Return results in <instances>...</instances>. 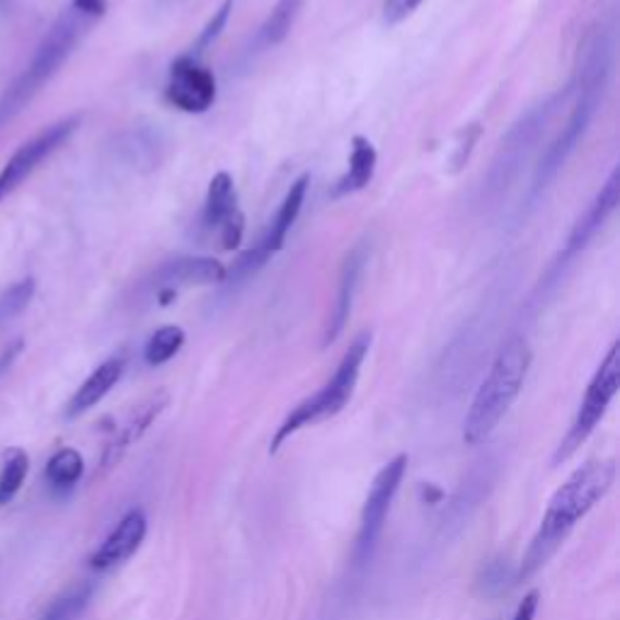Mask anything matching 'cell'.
I'll return each mask as SVG.
<instances>
[{"mask_svg": "<svg viewBox=\"0 0 620 620\" xmlns=\"http://www.w3.org/2000/svg\"><path fill=\"white\" fill-rule=\"evenodd\" d=\"M308 182H311V175H301L296 182L291 185V189L283 197V202L279 204L275 218H271V224L267 226L265 236L260 238V243L252 248L255 252L260 265L265 267L267 262L277 255V252L283 248V240H287L289 230L296 224V218L303 208V202H306V192H308Z\"/></svg>", "mask_w": 620, "mask_h": 620, "instance_id": "16", "label": "cell"}, {"mask_svg": "<svg viewBox=\"0 0 620 620\" xmlns=\"http://www.w3.org/2000/svg\"><path fill=\"white\" fill-rule=\"evenodd\" d=\"M425 0H383V23L388 27L401 25Z\"/></svg>", "mask_w": 620, "mask_h": 620, "instance_id": "27", "label": "cell"}, {"mask_svg": "<svg viewBox=\"0 0 620 620\" xmlns=\"http://www.w3.org/2000/svg\"><path fill=\"white\" fill-rule=\"evenodd\" d=\"M94 23H98V20L73 3L71 8L63 10L61 17L45 35V39L39 41L35 56L27 63L23 76L0 98V126L17 117V114L35 100V94L47 86V80L56 76L63 63L68 61V56L76 51L80 39L88 35Z\"/></svg>", "mask_w": 620, "mask_h": 620, "instance_id": "4", "label": "cell"}, {"mask_svg": "<svg viewBox=\"0 0 620 620\" xmlns=\"http://www.w3.org/2000/svg\"><path fill=\"white\" fill-rule=\"evenodd\" d=\"M122 374H124V359H119V356H112V359L100 364L98 369H94L86 378V381H83V385L78 388L76 395L71 397V403L66 407V417L76 419L80 415H86L88 409L98 405L102 397L119 383Z\"/></svg>", "mask_w": 620, "mask_h": 620, "instance_id": "17", "label": "cell"}, {"mask_svg": "<svg viewBox=\"0 0 620 620\" xmlns=\"http://www.w3.org/2000/svg\"><path fill=\"white\" fill-rule=\"evenodd\" d=\"M478 139H480V126L478 124H470V126H466L464 131H460V143L456 145L454 157H451V165H454V167H451V170L458 173L460 167L468 163L472 145H476Z\"/></svg>", "mask_w": 620, "mask_h": 620, "instance_id": "28", "label": "cell"}, {"mask_svg": "<svg viewBox=\"0 0 620 620\" xmlns=\"http://www.w3.org/2000/svg\"><path fill=\"white\" fill-rule=\"evenodd\" d=\"M613 68V37L611 29L606 25H596L590 29V35L584 37L580 47V63H577V76H574V107L570 119L562 126L558 139H555L545 155L541 157V165L535 167L533 185H531V202L539 199L548 185L558 177V173L570 161V155L577 151V145L582 143L586 129L594 119L598 104L604 100V92L611 78Z\"/></svg>", "mask_w": 620, "mask_h": 620, "instance_id": "1", "label": "cell"}, {"mask_svg": "<svg viewBox=\"0 0 620 620\" xmlns=\"http://www.w3.org/2000/svg\"><path fill=\"white\" fill-rule=\"evenodd\" d=\"M616 482V464L613 460H590L582 468H577L570 478L555 492L548 509H545L541 527L535 531L527 555L521 562V580L535 574L548 562L567 535L590 514Z\"/></svg>", "mask_w": 620, "mask_h": 620, "instance_id": "2", "label": "cell"}, {"mask_svg": "<svg viewBox=\"0 0 620 620\" xmlns=\"http://www.w3.org/2000/svg\"><path fill=\"white\" fill-rule=\"evenodd\" d=\"M560 100H565V92L553 94V98L545 100L543 104H535L527 117H521V122L511 126L507 139L499 143V151L488 173V189L492 194L507 189L514 177L519 175L521 165L529 161L531 151L543 136L545 126H548V122L553 119L555 107H558Z\"/></svg>", "mask_w": 620, "mask_h": 620, "instance_id": "6", "label": "cell"}, {"mask_svg": "<svg viewBox=\"0 0 620 620\" xmlns=\"http://www.w3.org/2000/svg\"><path fill=\"white\" fill-rule=\"evenodd\" d=\"M224 277L226 267L214 257H177L157 267L153 283L165 303V299H170L180 289L212 287V283L224 281Z\"/></svg>", "mask_w": 620, "mask_h": 620, "instance_id": "12", "label": "cell"}, {"mask_svg": "<svg viewBox=\"0 0 620 620\" xmlns=\"http://www.w3.org/2000/svg\"><path fill=\"white\" fill-rule=\"evenodd\" d=\"M618 388H620V344L616 342L604 356L602 366L596 369L590 388H586L580 413H577L570 432H567L565 441L560 444L558 460L570 458L574 451L580 448L586 439H590L596 425L602 422V417L606 415V409L611 407Z\"/></svg>", "mask_w": 620, "mask_h": 620, "instance_id": "7", "label": "cell"}, {"mask_svg": "<svg viewBox=\"0 0 620 620\" xmlns=\"http://www.w3.org/2000/svg\"><path fill=\"white\" fill-rule=\"evenodd\" d=\"M405 470H407V456L401 454L395 456L391 464H385L381 472L374 478V485L369 490V495H366L362 509L359 535H356V548H354V560L359 565L371 560L376 543L383 533L388 511H391L397 490L403 485Z\"/></svg>", "mask_w": 620, "mask_h": 620, "instance_id": "8", "label": "cell"}, {"mask_svg": "<svg viewBox=\"0 0 620 620\" xmlns=\"http://www.w3.org/2000/svg\"><path fill=\"white\" fill-rule=\"evenodd\" d=\"M145 531H149V519H145V514L141 509H131L129 514H124L117 527H114V531L104 539L98 553L92 555L90 560L92 570L107 572L129 560L131 555L141 548Z\"/></svg>", "mask_w": 620, "mask_h": 620, "instance_id": "13", "label": "cell"}, {"mask_svg": "<svg viewBox=\"0 0 620 620\" xmlns=\"http://www.w3.org/2000/svg\"><path fill=\"white\" fill-rule=\"evenodd\" d=\"M165 403H167V395H157V397L153 395L151 401L139 409V415H134L131 422L124 427L122 436L110 446V456H107V460H104V464H110V460H119L122 451L129 448L134 441L139 439L145 432V429H149V425L153 422V419L161 415V409L165 407Z\"/></svg>", "mask_w": 620, "mask_h": 620, "instance_id": "21", "label": "cell"}, {"mask_svg": "<svg viewBox=\"0 0 620 620\" xmlns=\"http://www.w3.org/2000/svg\"><path fill=\"white\" fill-rule=\"evenodd\" d=\"M165 100L175 110L187 114H202L216 100V78L202 61L194 56H180L173 61L170 78L165 86Z\"/></svg>", "mask_w": 620, "mask_h": 620, "instance_id": "11", "label": "cell"}, {"mask_svg": "<svg viewBox=\"0 0 620 620\" xmlns=\"http://www.w3.org/2000/svg\"><path fill=\"white\" fill-rule=\"evenodd\" d=\"M378 163V153L374 143L366 136H354L352 139V155H350V170L344 177H340L338 185L332 189V197H346L362 189L374 180Z\"/></svg>", "mask_w": 620, "mask_h": 620, "instance_id": "18", "label": "cell"}, {"mask_svg": "<svg viewBox=\"0 0 620 620\" xmlns=\"http://www.w3.org/2000/svg\"><path fill=\"white\" fill-rule=\"evenodd\" d=\"M90 596H92L90 584L73 586L71 592L61 594L39 620H78L80 613L86 611V606L90 604Z\"/></svg>", "mask_w": 620, "mask_h": 620, "instance_id": "24", "label": "cell"}, {"mask_svg": "<svg viewBox=\"0 0 620 620\" xmlns=\"http://www.w3.org/2000/svg\"><path fill=\"white\" fill-rule=\"evenodd\" d=\"M86 472V460L76 448H61L49 458L45 476L51 488L56 490H71Z\"/></svg>", "mask_w": 620, "mask_h": 620, "instance_id": "20", "label": "cell"}, {"mask_svg": "<svg viewBox=\"0 0 620 620\" xmlns=\"http://www.w3.org/2000/svg\"><path fill=\"white\" fill-rule=\"evenodd\" d=\"M78 126L80 117L61 119L56 124L47 126L45 131H39L35 139H29L20 145V149L8 157L3 170H0V202H3L8 194H13L49 155H54L61 145L76 134Z\"/></svg>", "mask_w": 620, "mask_h": 620, "instance_id": "9", "label": "cell"}, {"mask_svg": "<svg viewBox=\"0 0 620 620\" xmlns=\"http://www.w3.org/2000/svg\"><path fill=\"white\" fill-rule=\"evenodd\" d=\"M230 10H233V0H224V5H220V8L216 10L214 17L206 23V27H204L202 31H199V37H197V41H194L192 51H189V56L199 59L208 47L214 45V41L220 37V31H224V27L228 25Z\"/></svg>", "mask_w": 620, "mask_h": 620, "instance_id": "26", "label": "cell"}, {"mask_svg": "<svg viewBox=\"0 0 620 620\" xmlns=\"http://www.w3.org/2000/svg\"><path fill=\"white\" fill-rule=\"evenodd\" d=\"M303 3H306V0H277L275 10H271L265 25L257 31V47H279L281 41L291 35L293 25H296Z\"/></svg>", "mask_w": 620, "mask_h": 620, "instance_id": "19", "label": "cell"}, {"mask_svg": "<svg viewBox=\"0 0 620 620\" xmlns=\"http://www.w3.org/2000/svg\"><path fill=\"white\" fill-rule=\"evenodd\" d=\"M369 346H371V334L362 332L359 338L350 344V350L344 352L338 371L332 374L330 381L325 383L318 393L306 397L299 407H293L289 417L283 419L275 439H271L269 446L271 454H277V451L283 446V441H289L293 434L301 432V429L318 425L322 419H330L342 413L346 403L352 401L356 383H359V374L366 356H369Z\"/></svg>", "mask_w": 620, "mask_h": 620, "instance_id": "5", "label": "cell"}, {"mask_svg": "<svg viewBox=\"0 0 620 620\" xmlns=\"http://www.w3.org/2000/svg\"><path fill=\"white\" fill-rule=\"evenodd\" d=\"M539 598H541L539 592L527 594V598H523V602L519 604L517 613H514L511 620H533L535 613H539Z\"/></svg>", "mask_w": 620, "mask_h": 620, "instance_id": "29", "label": "cell"}, {"mask_svg": "<svg viewBox=\"0 0 620 620\" xmlns=\"http://www.w3.org/2000/svg\"><path fill=\"white\" fill-rule=\"evenodd\" d=\"M73 5L86 10V13L92 15L94 20H100L104 13H107V0H73Z\"/></svg>", "mask_w": 620, "mask_h": 620, "instance_id": "30", "label": "cell"}, {"mask_svg": "<svg viewBox=\"0 0 620 620\" xmlns=\"http://www.w3.org/2000/svg\"><path fill=\"white\" fill-rule=\"evenodd\" d=\"M366 262H369V245H366V243H356L350 252H346V257L342 262V271H340L338 301H334V308L330 313L328 328H325V334H322V344L325 346L332 344L334 340L340 338L346 320H350L352 306H354V296H356V291H359Z\"/></svg>", "mask_w": 620, "mask_h": 620, "instance_id": "14", "label": "cell"}, {"mask_svg": "<svg viewBox=\"0 0 620 620\" xmlns=\"http://www.w3.org/2000/svg\"><path fill=\"white\" fill-rule=\"evenodd\" d=\"M618 199H620V173L616 167L611 177L606 180V185L602 187V192L596 194V199L590 204V208L584 212V216L574 224L570 238H567L565 252H562L565 262L572 260L574 255H580V252L592 243V238L604 228L606 220L611 218V214L616 212Z\"/></svg>", "mask_w": 620, "mask_h": 620, "instance_id": "15", "label": "cell"}, {"mask_svg": "<svg viewBox=\"0 0 620 620\" xmlns=\"http://www.w3.org/2000/svg\"><path fill=\"white\" fill-rule=\"evenodd\" d=\"M204 233H216L220 250H236L245 233V216L238 206L236 182L228 173H216L208 182L202 218Z\"/></svg>", "mask_w": 620, "mask_h": 620, "instance_id": "10", "label": "cell"}, {"mask_svg": "<svg viewBox=\"0 0 620 620\" xmlns=\"http://www.w3.org/2000/svg\"><path fill=\"white\" fill-rule=\"evenodd\" d=\"M531 366V346L521 338V334H509L507 340L495 354L485 381L480 383L476 397H472L466 425H464V439L466 444L478 446L485 441L497 425L509 413V407L517 401L523 381L529 376Z\"/></svg>", "mask_w": 620, "mask_h": 620, "instance_id": "3", "label": "cell"}, {"mask_svg": "<svg viewBox=\"0 0 620 620\" xmlns=\"http://www.w3.org/2000/svg\"><path fill=\"white\" fill-rule=\"evenodd\" d=\"M185 344V330L177 325H165V328L155 330L151 340L143 346V359L149 366H163L173 359V356L182 350Z\"/></svg>", "mask_w": 620, "mask_h": 620, "instance_id": "23", "label": "cell"}, {"mask_svg": "<svg viewBox=\"0 0 620 620\" xmlns=\"http://www.w3.org/2000/svg\"><path fill=\"white\" fill-rule=\"evenodd\" d=\"M35 279H23L13 283L5 293H0V325L17 318L29 306L31 299H35Z\"/></svg>", "mask_w": 620, "mask_h": 620, "instance_id": "25", "label": "cell"}, {"mask_svg": "<svg viewBox=\"0 0 620 620\" xmlns=\"http://www.w3.org/2000/svg\"><path fill=\"white\" fill-rule=\"evenodd\" d=\"M29 472V456L23 448H10L3 454V464H0V507L13 499L20 488L25 485V478Z\"/></svg>", "mask_w": 620, "mask_h": 620, "instance_id": "22", "label": "cell"}]
</instances>
